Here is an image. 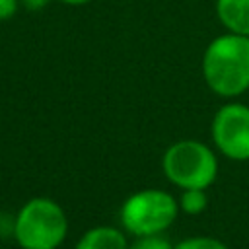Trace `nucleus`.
<instances>
[{"mask_svg": "<svg viewBox=\"0 0 249 249\" xmlns=\"http://www.w3.org/2000/svg\"><path fill=\"white\" fill-rule=\"evenodd\" d=\"M19 0H0V21L10 19L18 12Z\"/></svg>", "mask_w": 249, "mask_h": 249, "instance_id": "9b49d317", "label": "nucleus"}, {"mask_svg": "<svg viewBox=\"0 0 249 249\" xmlns=\"http://www.w3.org/2000/svg\"><path fill=\"white\" fill-rule=\"evenodd\" d=\"M206 86L220 97H237L249 89V35L224 33L202 54Z\"/></svg>", "mask_w": 249, "mask_h": 249, "instance_id": "f257e3e1", "label": "nucleus"}, {"mask_svg": "<svg viewBox=\"0 0 249 249\" xmlns=\"http://www.w3.org/2000/svg\"><path fill=\"white\" fill-rule=\"evenodd\" d=\"M212 140L220 154L235 161L249 160V107L243 103L222 105L212 119Z\"/></svg>", "mask_w": 249, "mask_h": 249, "instance_id": "39448f33", "label": "nucleus"}, {"mask_svg": "<svg viewBox=\"0 0 249 249\" xmlns=\"http://www.w3.org/2000/svg\"><path fill=\"white\" fill-rule=\"evenodd\" d=\"M208 204L206 189H181V198H179V208L185 214L196 216L200 214Z\"/></svg>", "mask_w": 249, "mask_h": 249, "instance_id": "6e6552de", "label": "nucleus"}, {"mask_svg": "<svg viewBox=\"0 0 249 249\" xmlns=\"http://www.w3.org/2000/svg\"><path fill=\"white\" fill-rule=\"evenodd\" d=\"M161 169L179 189H208L218 175V160L208 144L185 138L165 150Z\"/></svg>", "mask_w": 249, "mask_h": 249, "instance_id": "7ed1b4c3", "label": "nucleus"}, {"mask_svg": "<svg viewBox=\"0 0 249 249\" xmlns=\"http://www.w3.org/2000/svg\"><path fill=\"white\" fill-rule=\"evenodd\" d=\"M49 2H51V0H19V4H21L25 10H29V12H39V10L47 8Z\"/></svg>", "mask_w": 249, "mask_h": 249, "instance_id": "f8f14e48", "label": "nucleus"}, {"mask_svg": "<svg viewBox=\"0 0 249 249\" xmlns=\"http://www.w3.org/2000/svg\"><path fill=\"white\" fill-rule=\"evenodd\" d=\"M179 200L163 189H144L132 193L121 206L123 228L138 235H152L165 231L177 218Z\"/></svg>", "mask_w": 249, "mask_h": 249, "instance_id": "20e7f679", "label": "nucleus"}, {"mask_svg": "<svg viewBox=\"0 0 249 249\" xmlns=\"http://www.w3.org/2000/svg\"><path fill=\"white\" fill-rule=\"evenodd\" d=\"M173 249H230V247L226 243H222L220 239L196 235V237H187V239L179 241L177 245H173Z\"/></svg>", "mask_w": 249, "mask_h": 249, "instance_id": "1a4fd4ad", "label": "nucleus"}, {"mask_svg": "<svg viewBox=\"0 0 249 249\" xmlns=\"http://www.w3.org/2000/svg\"><path fill=\"white\" fill-rule=\"evenodd\" d=\"M60 2L70 4V6H82V4H88V2H91V0H60Z\"/></svg>", "mask_w": 249, "mask_h": 249, "instance_id": "ddd939ff", "label": "nucleus"}, {"mask_svg": "<svg viewBox=\"0 0 249 249\" xmlns=\"http://www.w3.org/2000/svg\"><path fill=\"white\" fill-rule=\"evenodd\" d=\"M68 233L62 206L47 196L29 198L14 220V237L21 249H56Z\"/></svg>", "mask_w": 249, "mask_h": 249, "instance_id": "f03ea898", "label": "nucleus"}, {"mask_svg": "<svg viewBox=\"0 0 249 249\" xmlns=\"http://www.w3.org/2000/svg\"><path fill=\"white\" fill-rule=\"evenodd\" d=\"M74 249H128V241L113 226H95L82 233Z\"/></svg>", "mask_w": 249, "mask_h": 249, "instance_id": "0eeeda50", "label": "nucleus"}, {"mask_svg": "<svg viewBox=\"0 0 249 249\" xmlns=\"http://www.w3.org/2000/svg\"><path fill=\"white\" fill-rule=\"evenodd\" d=\"M128 249H173V245L161 233H152V235H138L128 245Z\"/></svg>", "mask_w": 249, "mask_h": 249, "instance_id": "9d476101", "label": "nucleus"}, {"mask_svg": "<svg viewBox=\"0 0 249 249\" xmlns=\"http://www.w3.org/2000/svg\"><path fill=\"white\" fill-rule=\"evenodd\" d=\"M220 23L239 35H249V0H216Z\"/></svg>", "mask_w": 249, "mask_h": 249, "instance_id": "423d86ee", "label": "nucleus"}]
</instances>
